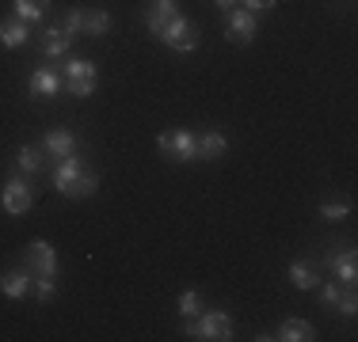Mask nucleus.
I'll use <instances>...</instances> for the list:
<instances>
[{
    "mask_svg": "<svg viewBox=\"0 0 358 342\" xmlns=\"http://www.w3.org/2000/svg\"><path fill=\"white\" fill-rule=\"evenodd\" d=\"M96 88H99L96 61H88V57H69V61H65V91L76 99H88Z\"/></svg>",
    "mask_w": 358,
    "mask_h": 342,
    "instance_id": "1",
    "label": "nucleus"
},
{
    "mask_svg": "<svg viewBox=\"0 0 358 342\" xmlns=\"http://www.w3.org/2000/svg\"><path fill=\"white\" fill-rule=\"evenodd\" d=\"M187 339H210V342H229L233 339V320L225 312H206L202 320H191L187 315V327H183Z\"/></svg>",
    "mask_w": 358,
    "mask_h": 342,
    "instance_id": "2",
    "label": "nucleus"
},
{
    "mask_svg": "<svg viewBox=\"0 0 358 342\" xmlns=\"http://www.w3.org/2000/svg\"><path fill=\"white\" fill-rule=\"evenodd\" d=\"M157 144H160V152H164L168 160H176V164L199 160V133H191V130H164Z\"/></svg>",
    "mask_w": 358,
    "mask_h": 342,
    "instance_id": "3",
    "label": "nucleus"
},
{
    "mask_svg": "<svg viewBox=\"0 0 358 342\" xmlns=\"http://www.w3.org/2000/svg\"><path fill=\"white\" fill-rule=\"evenodd\" d=\"M199 38H202L199 27H194L187 15H172L164 34H160V42H164L168 50H176V54H191V50H199Z\"/></svg>",
    "mask_w": 358,
    "mask_h": 342,
    "instance_id": "4",
    "label": "nucleus"
},
{
    "mask_svg": "<svg viewBox=\"0 0 358 342\" xmlns=\"http://www.w3.org/2000/svg\"><path fill=\"white\" fill-rule=\"evenodd\" d=\"M35 186L27 183V179H23V171L20 175H12L4 183V191H0V205H4V213H12V217H20V213H27L31 205H35Z\"/></svg>",
    "mask_w": 358,
    "mask_h": 342,
    "instance_id": "5",
    "label": "nucleus"
},
{
    "mask_svg": "<svg viewBox=\"0 0 358 342\" xmlns=\"http://www.w3.org/2000/svg\"><path fill=\"white\" fill-rule=\"evenodd\" d=\"M69 46H73V34L62 27V23H54V27H42L35 34V50L42 57H65L69 54Z\"/></svg>",
    "mask_w": 358,
    "mask_h": 342,
    "instance_id": "6",
    "label": "nucleus"
},
{
    "mask_svg": "<svg viewBox=\"0 0 358 342\" xmlns=\"http://www.w3.org/2000/svg\"><path fill=\"white\" fill-rule=\"evenodd\" d=\"M255 12H244V8H233L229 12V27H225V38L233 46H252L255 42Z\"/></svg>",
    "mask_w": 358,
    "mask_h": 342,
    "instance_id": "7",
    "label": "nucleus"
},
{
    "mask_svg": "<svg viewBox=\"0 0 358 342\" xmlns=\"http://www.w3.org/2000/svg\"><path fill=\"white\" fill-rule=\"evenodd\" d=\"M27 270L35 274V278H57V251L46 244V239H31L27 247Z\"/></svg>",
    "mask_w": 358,
    "mask_h": 342,
    "instance_id": "8",
    "label": "nucleus"
},
{
    "mask_svg": "<svg viewBox=\"0 0 358 342\" xmlns=\"http://www.w3.org/2000/svg\"><path fill=\"white\" fill-rule=\"evenodd\" d=\"M324 270H331L339 281H355L358 278V255H355V247H331V251H324Z\"/></svg>",
    "mask_w": 358,
    "mask_h": 342,
    "instance_id": "9",
    "label": "nucleus"
},
{
    "mask_svg": "<svg viewBox=\"0 0 358 342\" xmlns=\"http://www.w3.org/2000/svg\"><path fill=\"white\" fill-rule=\"evenodd\" d=\"M27 91H31V99H54L57 91H62V76L50 65H42L27 76Z\"/></svg>",
    "mask_w": 358,
    "mask_h": 342,
    "instance_id": "10",
    "label": "nucleus"
},
{
    "mask_svg": "<svg viewBox=\"0 0 358 342\" xmlns=\"http://www.w3.org/2000/svg\"><path fill=\"white\" fill-rule=\"evenodd\" d=\"M31 274L27 267H12L8 274H0V293L8 297V301H23V297L31 293Z\"/></svg>",
    "mask_w": 358,
    "mask_h": 342,
    "instance_id": "11",
    "label": "nucleus"
},
{
    "mask_svg": "<svg viewBox=\"0 0 358 342\" xmlns=\"http://www.w3.org/2000/svg\"><path fill=\"white\" fill-rule=\"evenodd\" d=\"M31 42V23H23L20 15H8L0 20V46L4 50H20Z\"/></svg>",
    "mask_w": 358,
    "mask_h": 342,
    "instance_id": "12",
    "label": "nucleus"
},
{
    "mask_svg": "<svg viewBox=\"0 0 358 342\" xmlns=\"http://www.w3.org/2000/svg\"><path fill=\"white\" fill-rule=\"evenodd\" d=\"M172 15H179V8H176V0H152L149 4V12H145V27H149L152 38H160L168 27V20Z\"/></svg>",
    "mask_w": 358,
    "mask_h": 342,
    "instance_id": "13",
    "label": "nucleus"
},
{
    "mask_svg": "<svg viewBox=\"0 0 358 342\" xmlns=\"http://www.w3.org/2000/svg\"><path fill=\"white\" fill-rule=\"evenodd\" d=\"M42 152L50 160H62V156H73L76 152V133L73 130H50L42 137Z\"/></svg>",
    "mask_w": 358,
    "mask_h": 342,
    "instance_id": "14",
    "label": "nucleus"
},
{
    "mask_svg": "<svg viewBox=\"0 0 358 342\" xmlns=\"http://www.w3.org/2000/svg\"><path fill=\"white\" fill-rule=\"evenodd\" d=\"M289 285L294 289H317L320 285V270L313 259H294L289 262Z\"/></svg>",
    "mask_w": 358,
    "mask_h": 342,
    "instance_id": "15",
    "label": "nucleus"
},
{
    "mask_svg": "<svg viewBox=\"0 0 358 342\" xmlns=\"http://www.w3.org/2000/svg\"><path fill=\"white\" fill-rule=\"evenodd\" d=\"M275 339H282V342H313V339H317V331H313L309 320L289 315V320H282V327L275 331Z\"/></svg>",
    "mask_w": 358,
    "mask_h": 342,
    "instance_id": "16",
    "label": "nucleus"
},
{
    "mask_svg": "<svg viewBox=\"0 0 358 342\" xmlns=\"http://www.w3.org/2000/svg\"><path fill=\"white\" fill-rule=\"evenodd\" d=\"M15 168H20L23 175H38V171L46 168V152H42V144H23V149L15 152Z\"/></svg>",
    "mask_w": 358,
    "mask_h": 342,
    "instance_id": "17",
    "label": "nucleus"
},
{
    "mask_svg": "<svg viewBox=\"0 0 358 342\" xmlns=\"http://www.w3.org/2000/svg\"><path fill=\"white\" fill-rule=\"evenodd\" d=\"M80 171H88V168H84V160L76 156V152H73V156H62L54 164V186H57V191H65V186H69Z\"/></svg>",
    "mask_w": 358,
    "mask_h": 342,
    "instance_id": "18",
    "label": "nucleus"
},
{
    "mask_svg": "<svg viewBox=\"0 0 358 342\" xmlns=\"http://www.w3.org/2000/svg\"><path fill=\"white\" fill-rule=\"evenodd\" d=\"M229 152V141H225V133H217V130H206V133H199V160H221Z\"/></svg>",
    "mask_w": 358,
    "mask_h": 342,
    "instance_id": "19",
    "label": "nucleus"
},
{
    "mask_svg": "<svg viewBox=\"0 0 358 342\" xmlns=\"http://www.w3.org/2000/svg\"><path fill=\"white\" fill-rule=\"evenodd\" d=\"M50 12V0H12V15H20L23 23H42V15Z\"/></svg>",
    "mask_w": 358,
    "mask_h": 342,
    "instance_id": "20",
    "label": "nucleus"
},
{
    "mask_svg": "<svg viewBox=\"0 0 358 342\" xmlns=\"http://www.w3.org/2000/svg\"><path fill=\"white\" fill-rule=\"evenodd\" d=\"M96 191H99V175H96V171H80V175H76L62 194H65V198H92Z\"/></svg>",
    "mask_w": 358,
    "mask_h": 342,
    "instance_id": "21",
    "label": "nucleus"
},
{
    "mask_svg": "<svg viewBox=\"0 0 358 342\" xmlns=\"http://www.w3.org/2000/svg\"><path fill=\"white\" fill-rule=\"evenodd\" d=\"M107 31H110V12H103V8H84V34L103 38Z\"/></svg>",
    "mask_w": 358,
    "mask_h": 342,
    "instance_id": "22",
    "label": "nucleus"
},
{
    "mask_svg": "<svg viewBox=\"0 0 358 342\" xmlns=\"http://www.w3.org/2000/svg\"><path fill=\"white\" fill-rule=\"evenodd\" d=\"M320 217H324V221H347V217H351V202H347V198H328V202H320Z\"/></svg>",
    "mask_w": 358,
    "mask_h": 342,
    "instance_id": "23",
    "label": "nucleus"
},
{
    "mask_svg": "<svg viewBox=\"0 0 358 342\" xmlns=\"http://www.w3.org/2000/svg\"><path fill=\"white\" fill-rule=\"evenodd\" d=\"M339 315H347V320H355L358 315V293H355V281H347V289H339V304H336Z\"/></svg>",
    "mask_w": 358,
    "mask_h": 342,
    "instance_id": "24",
    "label": "nucleus"
},
{
    "mask_svg": "<svg viewBox=\"0 0 358 342\" xmlns=\"http://www.w3.org/2000/svg\"><path fill=\"white\" fill-rule=\"evenodd\" d=\"M202 312V293L199 289H187V293H179V315H199Z\"/></svg>",
    "mask_w": 358,
    "mask_h": 342,
    "instance_id": "25",
    "label": "nucleus"
},
{
    "mask_svg": "<svg viewBox=\"0 0 358 342\" xmlns=\"http://www.w3.org/2000/svg\"><path fill=\"white\" fill-rule=\"evenodd\" d=\"M320 308H324V312H336V304H339V285H336V281H324L320 278Z\"/></svg>",
    "mask_w": 358,
    "mask_h": 342,
    "instance_id": "26",
    "label": "nucleus"
},
{
    "mask_svg": "<svg viewBox=\"0 0 358 342\" xmlns=\"http://www.w3.org/2000/svg\"><path fill=\"white\" fill-rule=\"evenodd\" d=\"M62 27L73 34H84V8H65V15H62Z\"/></svg>",
    "mask_w": 358,
    "mask_h": 342,
    "instance_id": "27",
    "label": "nucleus"
},
{
    "mask_svg": "<svg viewBox=\"0 0 358 342\" xmlns=\"http://www.w3.org/2000/svg\"><path fill=\"white\" fill-rule=\"evenodd\" d=\"M54 293H57V278H46V274H42V278H35V297H38L42 304L54 301Z\"/></svg>",
    "mask_w": 358,
    "mask_h": 342,
    "instance_id": "28",
    "label": "nucleus"
},
{
    "mask_svg": "<svg viewBox=\"0 0 358 342\" xmlns=\"http://www.w3.org/2000/svg\"><path fill=\"white\" fill-rule=\"evenodd\" d=\"M275 4H278V0H241L244 12H271Z\"/></svg>",
    "mask_w": 358,
    "mask_h": 342,
    "instance_id": "29",
    "label": "nucleus"
},
{
    "mask_svg": "<svg viewBox=\"0 0 358 342\" xmlns=\"http://www.w3.org/2000/svg\"><path fill=\"white\" fill-rule=\"evenodd\" d=\"M221 12H233V8H241V0H214Z\"/></svg>",
    "mask_w": 358,
    "mask_h": 342,
    "instance_id": "30",
    "label": "nucleus"
}]
</instances>
